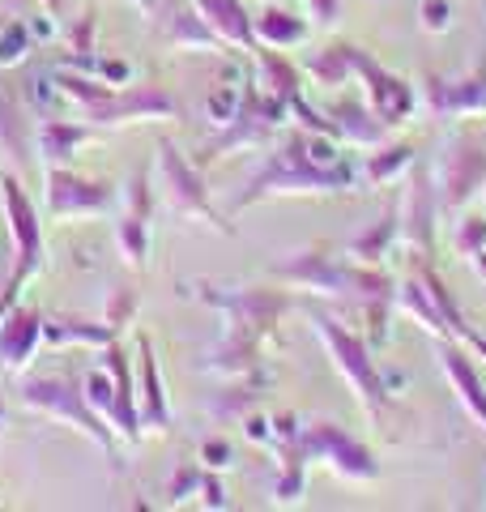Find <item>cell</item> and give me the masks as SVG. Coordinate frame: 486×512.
I'll list each match as a JSON object with an SVG mask.
<instances>
[{
	"label": "cell",
	"instance_id": "28",
	"mask_svg": "<svg viewBox=\"0 0 486 512\" xmlns=\"http://www.w3.org/2000/svg\"><path fill=\"white\" fill-rule=\"evenodd\" d=\"M397 210H388L380 222H376V231H367V235H359L350 244V256L354 261H363V265H380L384 261V252H388V244L397 239Z\"/></svg>",
	"mask_w": 486,
	"mask_h": 512
},
{
	"label": "cell",
	"instance_id": "42",
	"mask_svg": "<svg viewBox=\"0 0 486 512\" xmlns=\"http://www.w3.org/2000/svg\"><path fill=\"white\" fill-rule=\"evenodd\" d=\"M133 5L145 9V13H154V9H158V0H133Z\"/></svg>",
	"mask_w": 486,
	"mask_h": 512
},
{
	"label": "cell",
	"instance_id": "27",
	"mask_svg": "<svg viewBox=\"0 0 486 512\" xmlns=\"http://www.w3.org/2000/svg\"><path fill=\"white\" fill-rule=\"evenodd\" d=\"M116 239H120L124 261L133 265V269H141V265H145V256H150V214L124 210L120 222H116Z\"/></svg>",
	"mask_w": 486,
	"mask_h": 512
},
{
	"label": "cell",
	"instance_id": "8",
	"mask_svg": "<svg viewBox=\"0 0 486 512\" xmlns=\"http://www.w3.org/2000/svg\"><path fill=\"white\" fill-rule=\"evenodd\" d=\"M175 116V99L162 86H116L107 90L99 103L81 107V120L94 128L107 124H141V120H171Z\"/></svg>",
	"mask_w": 486,
	"mask_h": 512
},
{
	"label": "cell",
	"instance_id": "18",
	"mask_svg": "<svg viewBox=\"0 0 486 512\" xmlns=\"http://www.w3.org/2000/svg\"><path fill=\"white\" fill-rule=\"evenodd\" d=\"M252 30H256V47H278V52H286V47H299L312 26H307L295 9L269 0L261 18H252Z\"/></svg>",
	"mask_w": 486,
	"mask_h": 512
},
{
	"label": "cell",
	"instance_id": "37",
	"mask_svg": "<svg viewBox=\"0 0 486 512\" xmlns=\"http://www.w3.org/2000/svg\"><path fill=\"white\" fill-rule=\"evenodd\" d=\"M201 461L209 470H226V466H231V444H226V440H205L201 444Z\"/></svg>",
	"mask_w": 486,
	"mask_h": 512
},
{
	"label": "cell",
	"instance_id": "33",
	"mask_svg": "<svg viewBox=\"0 0 486 512\" xmlns=\"http://www.w3.org/2000/svg\"><path fill=\"white\" fill-rule=\"evenodd\" d=\"M418 22H423V30H431V35H444L452 26V0H423V5H418Z\"/></svg>",
	"mask_w": 486,
	"mask_h": 512
},
{
	"label": "cell",
	"instance_id": "1",
	"mask_svg": "<svg viewBox=\"0 0 486 512\" xmlns=\"http://www.w3.org/2000/svg\"><path fill=\"white\" fill-rule=\"evenodd\" d=\"M350 184H354L350 163L324 167V163H316V154L307 150V133H290L282 146L269 154V163L248 180V188L239 192L235 214L265 197H286V192H346Z\"/></svg>",
	"mask_w": 486,
	"mask_h": 512
},
{
	"label": "cell",
	"instance_id": "41",
	"mask_svg": "<svg viewBox=\"0 0 486 512\" xmlns=\"http://www.w3.org/2000/svg\"><path fill=\"white\" fill-rule=\"evenodd\" d=\"M469 350H474V355H482L486 359V338H482V333H474V329H465V338H461Z\"/></svg>",
	"mask_w": 486,
	"mask_h": 512
},
{
	"label": "cell",
	"instance_id": "38",
	"mask_svg": "<svg viewBox=\"0 0 486 512\" xmlns=\"http://www.w3.org/2000/svg\"><path fill=\"white\" fill-rule=\"evenodd\" d=\"M307 9H312L316 26H333L337 13H342V0H307Z\"/></svg>",
	"mask_w": 486,
	"mask_h": 512
},
{
	"label": "cell",
	"instance_id": "5",
	"mask_svg": "<svg viewBox=\"0 0 486 512\" xmlns=\"http://www.w3.org/2000/svg\"><path fill=\"white\" fill-rule=\"evenodd\" d=\"M299 448L307 461H320V466H329L337 478H346V483H371V478H380V457L371 453L363 440H354L346 427L337 423H312L299 431Z\"/></svg>",
	"mask_w": 486,
	"mask_h": 512
},
{
	"label": "cell",
	"instance_id": "13",
	"mask_svg": "<svg viewBox=\"0 0 486 512\" xmlns=\"http://www.w3.org/2000/svg\"><path fill=\"white\" fill-rule=\"evenodd\" d=\"M137 372H141V384H137V414H141V427L145 431H167L171 427V410H167V393H162V376H158V359H154V342L137 338Z\"/></svg>",
	"mask_w": 486,
	"mask_h": 512
},
{
	"label": "cell",
	"instance_id": "11",
	"mask_svg": "<svg viewBox=\"0 0 486 512\" xmlns=\"http://www.w3.org/2000/svg\"><path fill=\"white\" fill-rule=\"evenodd\" d=\"M43 342V316L39 308H9L0 316V367L5 372H26Z\"/></svg>",
	"mask_w": 486,
	"mask_h": 512
},
{
	"label": "cell",
	"instance_id": "3",
	"mask_svg": "<svg viewBox=\"0 0 486 512\" xmlns=\"http://www.w3.org/2000/svg\"><path fill=\"white\" fill-rule=\"evenodd\" d=\"M0 201H5L9 231H13V248H18V269H13L5 295H0V316H5L13 303H18L22 286L43 269V222H39L35 201L26 197V188L13 180V175H5V180H0Z\"/></svg>",
	"mask_w": 486,
	"mask_h": 512
},
{
	"label": "cell",
	"instance_id": "14",
	"mask_svg": "<svg viewBox=\"0 0 486 512\" xmlns=\"http://www.w3.org/2000/svg\"><path fill=\"white\" fill-rule=\"evenodd\" d=\"M440 363H444V376L452 380L457 397L465 402V410L474 414V419L482 423V431H486V389H482V380L474 372V363H469V355L452 338H440Z\"/></svg>",
	"mask_w": 486,
	"mask_h": 512
},
{
	"label": "cell",
	"instance_id": "12",
	"mask_svg": "<svg viewBox=\"0 0 486 512\" xmlns=\"http://www.w3.org/2000/svg\"><path fill=\"white\" fill-rule=\"evenodd\" d=\"M192 9H197L205 18V26L222 39V47H235V52H256L252 13L243 9V0H192Z\"/></svg>",
	"mask_w": 486,
	"mask_h": 512
},
{
	"label": "cell",
	"instance_id": "34",
	"mask_svg": "<svg viewBox=\"0 0 486 512\" xmlns=\"http://www.w3.org/2000/svg\"><path fill=\"white\" fill-rule=\"evenodd\" d=\"M133 312H137V295L128 291V286H120V291L111 295V308H107V325H111V329H124L128 320H133Z\"/></svg>",
	"mask_w": 486,
	"mask_h": 512
},
{
	"label": "cell",
	"instance_id": "10",
	"mask_svg": "<svg viewBox=\"0 0 486 512\" xmlns=\"http://www.w3.org/2000/svg\"><path fill=\"white\" fill-rule=\"evenodd\" d=\"M435 184H440L435 197H440L444 210L448 214L461 210L486 184V146H478V141H452L440 158V167H435Z\"/></svg>",
	"mask_w": 486,
	"mask_h": 512
},
{
	"label": "cell",
	"instance_id": "6",
	"mask_svg": "<svg viewBox=\"0 0 486 512\" xmlns=\"http://www.w3.org/2000/svg\"><path fill=\"white\" fill-rule=\"evenodd\" d=\"M158 188H162V201L171 205V214L201 218L218 231H231V222H222L214 201H209V188L201 180V171L175 150V141H158Z\"/></svg>",
	"mask_w": 486,
	"mask_h": 512
},
{
	"label": "cell",
	"instance_id": "23",
	"mask_svg": "<svg viewBox=\"0 0 486 512\" xmlns=\"http://www.w3.org/2000/svg\"><path fill=\"white\" fill-rule=\"evenodd\" d=\"M405 222V235H410V244L418 252H427L431 248V222H435V188L427 184V175L418 171V184L410 188V214L401 218Z\"/></svg>",
	"mask_w": 486,
	"mask_h": 512
},
{
	"label": "cell",
	"instance_id": "43",
	"mask_svg": "<svg viewBox=\"0 0 486 512\" xmlns=\"http://www.w3.org/2000/svg\"><path fill=\"white\" fill-rule=\"evenodd\" d=\"M0 431H5V402H0Z\"/></svg>",
	"mask_w": 486,
	"mask_h": 512
},
{
	"label": "cell",
	"instance_id": "31",
	"mask_svg": "<svg viewBox=\"0 0 486 512\" xmlns=\"http://www.w3.org/2000/svg\"><path fill=\"white\" fill-rule=\"evenodd\" d=\"M452 244H457V252L465 256H478V252H486V218L482 214H469V218H461L457 222V231H452Z\"/></svg>",
	"mask_w": 486,
	"mask_h": 512
},
{
	"label": "cell",
	"instance_id": "17",
	"mask_svg": "<svg viewBox=\"0 0 486 512\" xmlns=\"http://www.w3.org/2000/svg\"><path fill=\"white\" fill-rule=\"evenodd\" d=\"M162 35L171 47H184V52H218L222 39L205 26V18L192 5H171L167 18H162Z\"/></svg>",
	"mask_w": 486,
	"mask_h": 512
},
{
	"label": "cell",
	"instance_id": "36",
	"mask_svg": "<svg viewBox=\"0 0 486 512\" xmlns=\"http://www.w3.org/2000/svg\"><path fill=\"white\" fill-rule=\"evenodd\" d=\"M201 478L205 474L197 466H180V470H175V478H171V500H184V495H192L201 487Z\"/></svg>",
	"mask_w": 486,
	"mask_h": 512
},
{
	"label": "cell",
	"instance_id": "25",
	"mask_svg": "<svg viewBox=\"0 0 486 512\" xmlns=\"http://www.w3.org/2000/svg\"><path fill=\"white\" fill-rule=\"evenodd\" d=\"M410 167H414V150H410V146H384V150H376V154H367L363 180L376 184V188H384V184H397Z\"/></svg>",
	"mask_w": 486,
	"mask_h": 512
},
{
	"label": "cell",
	"instance_id": "4",
	"mask_svg": "<svg viewBox=\"0 0 486 512\" xmlns=\"http://www.w3.org/2000/svg\"><path fill=\"white\" fill-rule=\"evenodd\" d=\"M22 402H26L30 410L47 414V419L73 423L77 431H86L90 440H99V444L107 448V453L116 448V436H111L107 419H103V414L86 402V393H81L73 380H64V376H39V380H26V384H22Z\"/></svg>",
	"mask_w": 486,
	"mask_h": 512
},
{
	"label": "cell",
	"instance_id": "24",
	"mask_svg": "<svg viewBox=\"0 0 486 512\" xmlns=\"http://www.w3.org/2000/svg\"><path fill=\"white\" fill-rule=\"evenodd\" d=\"M354 43H333V47H320L316 56H307L303 69L316 77V86H346L354 77Z\"/></svg>",
	"mask_w": 486,
	"mask_h": 512
},
{
	"label": "cell",
	"instance_id": "32",
	"mask_svg": "<svg viewBox=\"0 0 486 512\" xmlns=\"http://www.w3.org/2000/svg\"><path fill=\"white\" fill-rule=\"evenodd\" d=\"M239 103H243V90H235V86H218L214 94H209V120H214V124H231L235 116H239Z\"/></svg>",
	"mask_w": 486,
	"mask_h": 512
},
{
	"label": "cell",
	"instance_id": "40",
	"mask_svg": "<svg viewBox=\"0 0 486 512\" xmlns=\"http://www.w3.org/2000/svg\"><path fill=\"white\" fill-rule=\"evenodd\" d=\"M248 436L252 440H273V423L261 419V414H252V419H248Z\"/></svg>",
	"mask_w": 486,
	"mask_h": 512
},
{
	"label": "cell",
	"instance_id": "30",
	"mask_svg": "<svg viewBox=\"0 0 486 512\" xmlns=\"http://www.w3.org/2000/svg\"><path fill=\"white\" fill-rule=\"evenodd\" d=\"M30 47H35V35H30V26L18 18L0 30V69H9V64H22L30 56Z\"/></svg>",
	"mask_w": 486,
	"mask_h": 512
},
{
	"label": "cell",
	"instance_id": "2",
	"mask_svg": "<svg viewBox=\"0 0 486 512\" xmlns=\"http://www.w3.org/2000/svg\"><path fill=\"white\" fill-rule=\"evenodd\" d=\"M312 325H316V333H320V342L329 346L337 372H342L350 389L359 393V402H363L371 414H384V406L393 402V393H388L384 367L371 359V346H367L363 333L346 329L342 320H333L329 312H312Z\"/></svg>",
	"mask_w": 486,
	"mask_h": 512
},
{
	"label": "cell",
	"instance_id": "16",
	"mask_svg": "<svg viewBox=\"0 0 486 512\" xmlns=\"http://www.w3.org/2000/svg\"><path fill=\"white\" fill-rule=\"evenodd\" d=\"M329 120H333V133L342 137V146H380L388 133V128L371 116L367 99H350V103L329 107Z\"/></svg>",
	"mask_w": 486,
	"mask_h": 512
},
{
	"label": "cell",
	"instance_id": "19",
	"mask_svg": "<svg viewBox=\"0 0 486 512\" xmlns=\"http://www.w3.org/2000/svg\"><path fill=\"white\" fill-rule=\"evenodd\" d=\"M103 367L116 380V393H120V436L128 444L141 440V414H137V393H133V372H128V355L120 350V342H107V355H103Z\"/></svg>",
	"mask_w": 486,
	"mask_h": 512
},
{
	"label": "cell",
	"instance_id": "29",
	"mask_svg": "<svg viewBox=\"0 0 486 512\" xmlns=\"http://www.w3.org/2000/svg\"><path fill=\"white\" fill-rule=\"evenodd\" d=\"M86 402L94 406L107 419V427L116 431L120 427V393H116V380H111V372L103 367V372H90V380H86Z\"/></svg>",
	"mask_w": 486,
	"mask_h": 512
},
{
	"label": "cell",
	"instance_id": "39",
	"mask_svg": "<svg viewBox=\"0 0 486 512\" xmlns=\"http://www.w3.org/2000/svg\"><path fill=\"white\" fill-rule=\"evenodd\" d=\"M201 491H205V504L209 508H226V491H222L218 478H201Z\"/></svg>",
	"mask_w": 486,
	"mask_h": 512
},
{
	"label": "cell",
	"instance_id": "22",
	"mask_svg": "<svg viewBox=\"0 0 486 512\" xmlns=\"http://www.w3.org/2000/svg\"><path fill=\"white\" fill-rule=\"evenodd\" d=\"M256 64H261V90L265 94H273V99H282V103L303 94L299 90V69L278 52V47H261V52H256Z\"/></svg>",
	"mask_w": 486,
	"mask_h": 512
},
{
	"label": "cell",
	"instance_id": "15",
	"mask_svg": "<svg viewBox=\"0 0 486 512\" xmlns=\"http://www.w3.org/2000/svg\"><path fill=\"white\" fill-rule=\"evenodd\" d=\"M30 141H35V124L26 120V111L13 99V90L0 82V154H9L22 171L30 163Z\"/></svg>",
	"mask_w": 486,
	"mask_h": 512
},
{
	"label": "cell",
	"instance_id": "35",
	"mask_svg": "<svg viewBox=\"0 0 486 512\" xmlns=\"http://www.w3.org/2000/svg\"><path fill=\"white\" fill-rule=\"evenodd\" d=\"M94 69H99V82H107V86H128L133 82V64L128 60H94Z\"/></svg>",
	"mask_w": 486,
	"mask_h": 512
},
{
	"label": "cell",
	"instance_id": "21",
	"mask_svg": "<svg viewBox=\"0 0 486 512\" xmlns=\"http://www.w3.org/2000/svg\"><path fill=\"white\" fill-rule=\"evenodd\" d=\"M397 308L410 316V320H418L427 333H435V338H452L457 342V333H452V325L444 320V312L435 308V299L427 295V286L418 282V278H410L405 286H397Z\"/></svg>",
	"mask_w": 486,
	"mask_h": 512
},
{
	"label": "cell",
	"instance_id": "20",
	"mask_svg": "<svg viewBox=\"0 0 486 512\" xmlns=\"http://www.w3.org/2000/svg\"><path fill=\"white\" fill-rule=\"evenodd\" d=\"M90 141V128L86 124H73V120H47L39 128V154L47 167H69V158Z\"/></svg>",
	"mask_w": 486,
	"mask_h": 512
},
{
	"label": "cell",
	"instance_id": "26",
	"mask_svg": "<svg viewBox=\"0 0 486 512\" xmlns=\"http://www.w3.org/2000/svg\"><path fill=\"white\" fill-rule=\"evenodd\" d=\"M414 278L427 286V295L435 299V308L444 312V320L452 325V333H457V342H461L469 325H465V316H461V308H457V299L448 295V282H444V278H440V274H435V269L427 265V256H423V252H418V261H414Z\"/></svg>",
	"mask_w": 486,
	"mask_h": 512
},
{
	"label": "cell",
	"instance_id": "9",
	"mask_svg": "<svg viewBox=\"0 0 486 512\" xmlns=\"http://www.w3.org/2000/svg\"><path fill=\"white\" fill-rule=\"evenodd\" d=\"M350 52H354V77H363V82H367V107H371V116H376L384 128H397L401 120H410L414 107H418L414 86L405 82V77L388 73L376 56L363 52V47H350Z\"/></svg>",
	"mask_w": 486,
	"mask_h": 512
},
{
	"label": "cell",
	"instance_id": "7",
	"mask_svg": "<svg viewBox=\"0 0 486 512\" xmlns=\"http://www.w3.org/2000/svg\"><path fill=\"white\" fill-rule=\"evenodd\" d=\"M116 201H120V192L103 180H86V175H77L69 167H47V214L56 222L111 214Z\"/></svg>",
	"mask_w": 486,
	"mask_h": 512
}]
</instances>
